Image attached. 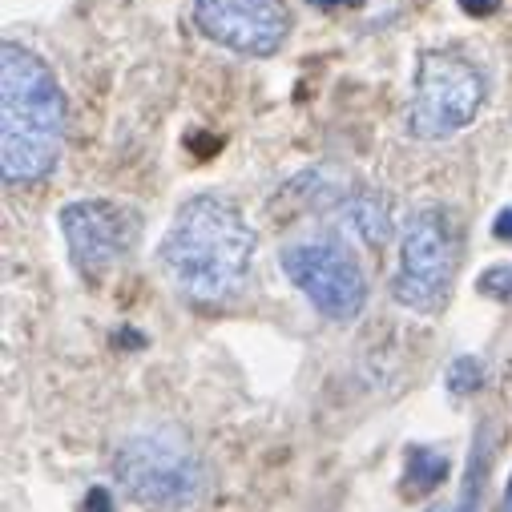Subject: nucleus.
Returning a JSON list of instances; mask_svg holds the SVG:
<instances>
[{
  "instance_id": "15",
  "label": "nucleus",
  "mask_w": 512,
  "mask_h": 512,
  "mask_svg": "<svg viewBox=\"0 0 512 512\" xmlns=\"http://www.w3.org/2000/svg\"><path fill=\"white\" fill-rule=\"evenodd\" d=\"M492 234H496V238H504V242H512V206L496 214V222H492Z\"/></svg>"
},
{
  "instance_id": "13",
  "label": "nucleus",
  "mask_w": 512,
  "mask_h": 512,
  "mask_svg": "<svg viewBox=\"0 0 512 512\" xmlns=\"http://www.w3.org/2000/svg\"><path fill=\"white\" fill-rule=\"evenodd\" d=\"M476 287H480V295H488V299H512V263L488 267V271L476 279Z\"/></svg>"
},
{
  "instance_id": "4",
  "label": "nucleus",
  "mask_w": 512,
  "mask_h": 512,
  "mask_svg": "<svg viewBox=\"0 0 512 512\" xmlns=\"http://www.w3.org/2000/svg\"><path fill=\"white\" fill-rule=\"evenodd\" d=\"M460 271V222L448 206H424L404 222L392 299L416 315L444 311Z\"/></svg>"
},
{
  "instance_id": "11",
  "label": "nucleus",
  "mask_w": 512,
  "mask_h": 512,
  "mask_svg": "<svg viewBox=\"0 0 512 512\" xmlns=\"http://www.w3.org/2000/svg\"><path fill=\"white\" fill-rule=\"evenodd\" d=\"M488 428L476 432V444H472V456H468V472H464V488H460V500L452 512H476L480 508V492H484V480H488Z\"/></svg>"
},
{
  "instance_id": "1",
  "label": "nucleus",
  "mask_w": 512,
  "mask_h": 512,
  "mask_svg": "<svg viewBox=\"0 0 512 512\" xmlns=\"http://www.w3.org/2000/svg\"><path fill=\"white\" fill-rule=\"evenodd\" d=\"M254 246L259 234L242 206L222 194H198L178 206L158 246V263L190 303H226L250 275Z\"/></svg>"
},
{
  "instance_id": "10",
  "label": "nucleus",
  "mask_w": 512,
  "mask_h": 512,
  "mask_svg": "<svg viewBox=\"0 0 512 512\" xmlns=\"http://www.w3.org/2000/svg\"><path fill=\"white\" fill-rule=\"evenodd\" d=\"M448 476V456L432 448H412L404 460V488L408 492H432Z\"/></svg>"
},
{
  "instance_id": "5",
  "label": "nucleus",
  "mask_w": 512,
  "mask_h": 512,
  "mask_svg": "<svg viewBox=\"0 0 512 512\" xmlns=\"http://www.w3.org/2000/svg\"><path fill=\"white\" fill-rule=\"evenodd\" d=\"M488 97L480 65L448 49H424L416 65V89L408 101V130L420 142L452 138L476 121Z\"/></svg>"
},
{
  "instance_id": "14",
  "label": "nucleus",
  "mask_w": 512,
  "mask_h": 512,
  "mask_svg": "<svg viewBox=\"0 0 512 512\" xmlns=\"http://www.w3.org/2000/svg\"><path fill=\"white\" fill-rule=\"evenodd\" d=\"M456 5H460L468 17H480V21H484V17H492V13L500 9V0H456Z\"/></svg>"
},
{
  "instance_id": "16",
  "label": "nucleus",
  "mask_w": 512,
  "mask_h": 512,
  "mask_svg": "<svg viewBox=\"0 0 512 512\" xmlns=\"http://www.w3.org/2000/svg\"><path fill=\"white\" fill-rule=\"evenodd\" d=\"M500 512H512V476H508V484H504V504H500Z\"/></svg>"
},
{
  "instance_id": "3",
  "label": "nucleus",
  "mask_w": 512,
  "mask_h": 512,
  "mask_svg": "<svg viewBox=\"0 0 512 512\" xmlns=\"http://www.w3.org/2000/svg\"><path fill=\"white\" fill-rule=\"evenodd\" d=\"M113 480L146 512H186L206 492V464L182 428L146 424L113 448Z\"/></svg>"
},
{
  "instance_id": "6",
  "label": "nucleus",
  "mask_w": 512,
  "mask_h": 512,
  "mask_svg": "<svg viewBox=\"0 0 512 512\" xmlns=\"http://www.w3.org/2000/svg\"><path fill=\"white\" fill-rule=\"evenodd\" d=\"M283 271L295 291L331 323L359 319L367 303V275L355 259V250L331 234H311L283 246Z\"/></svg>"
},
{
  "instance_id": "9",
  "label": "nucleus",
  "mask_w": 512,
  "mask_h": 512,
  "mask_svg": "<svg viewBox=\"0 0 512 512\" xmlns=\"http://www.w3.org/2000/svg\"><path fill=\"white\" fill-rule=\"evenodd\" d=\"M347 218L351 226L367 238V242H383L392 230V214H388V198L383 194H359L347 202Z\"/></svg>"
},
{
  "instance_id": "17",
  "label": "nucleus",
  "mask_w": 512,
  "mask_h": 512,
  "mask_svg": "<svg viewBox=\"0 0 512 512\" xmlns=\"http://www.w3.org/2000/svg\"><path fill=\"white\" fill-rule=\"evenodd\" d=\"M307 5H315V9H335V5H343V0H307Z\"/></svg>"
},
{
  "instance_id": "12",
  "label": "nucleus",
  "mask_w": 512,
  "mask_h": 512,
  "mask_svg": "<svg viewBox=\"0 0 512 512\" xmlns=\"http://www.w3.org/2000/svg\"><path fill=\"white\" fill-rule=\"evenodd\" d=\"M480 383H484L480 359H476V355H460V359L452 363V371H448V388H452L456 396H464V392H476Z\"/></svg>"
},
{
  "instance_id": "7",
  "label": "nucleus",
  "mask_w": 512,
  "mask_h": 512,
  "mask_svg": "<svg viewBox=\"0 0 512 512\" xmlns=\"http://www.w3.org/2000/svg\"><path fill=\"white\" fill-rule=\"evenodd\" d=\"M138 230V210L113 198H81L61 206V234L69 259L85 279H105L130 259V250L138 246Z\"/></svg>"
},
{
  "instance_id": "2",
  "label": "nucleus",
  "mask_w": 512,
  "mask_h": 512,
  "mask_svg": "<svg viewBox=\"0 0 512 512\" xmlns=\"http://www.w3.org/2000/svg\"><path fill=\"white\" fill-rule=\"evenodd\" d=\"M65 146V93L53 69L25 45L0 49V174L33 186L53 174Z\"/></svg>"
},
{
  "instance_id": "8",
  "label": "nucleus",
  "mask_w": 512,
  "mask_h": 512,
  "mask_svg": "<svg viewBox=\"0 0 512 512\" xmlns=\"http://www.w3.org/2000/svg\"><path fill=\"white\" fill-rule=\"evenodd\" d=\"M198 29L242 57H271L291 37V9L283 0H194Z\"/></svg>"
}]
</instances>
